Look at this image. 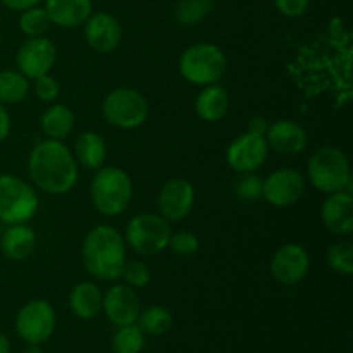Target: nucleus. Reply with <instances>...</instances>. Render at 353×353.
<instances>
[{
    "instance_id": "1",
    "label": "nucleus",
    "mask_w": 353,
    "mask_h": 353,
    "mask_svg": "<svg viewBox=\"0 0 353 353\" xmlns=\"http://www.w3.org/2000/svg\"><path fill=\"white\" fill-rule=\"evenodd\" d=\"M28 171L38 190L48 195H64L78 181V162L62 141H40L31 150Z\"/></svg>"
},
{
    "instance_id": "2",
    "label": "nucleus",
    "mask_w": 353,
    "mask_h": 353,
    "mask_svg": "<svg viewBox=\"0 0 353 353\" xmlns=\"http://www.w3.org/2000/svg\"><path fill=\"white\" fill-rule=\"evenodd\" d=\"M83 264L93 278L116 281L126 264V241L109 224H99L83 241Z\"/></svg>"
},
{
    "instance_id": "3",
    "label": "nucleus",
    "mask_w": 353,
    "mask_h": 353,
    "mask_svg": "<svg viewBox=\"0 0 353 353\" xmlns=\"http://www.w3.org/2000/svg\"><path fill=\"white\" fill-rule=\"evenodd\" d=\"M90 196L103 216H119L126 212L133 200V181L130 174L116 165H105L97 169L90 185Z\"/></svg>"
},
{
    "instance_id": "4",
    "label": "nucleus",
    "mask_w": 353,
    "mask_h": 353,
    "mask_svg": "<svg viewBox=\"0 0 353 353\" xmlns=\"http://www.w3.org/2000/svg\"><path fill=\"white\" fill-rule=\"evenodd\" d=\"M307 176L321 193H336L350 188V164L345 152L338 147H321L307 162Z\"/></svg>"
},
{
    "instance_id": "5",
    "label": "nucleus",
    "mask_w": 353,
    "mask_h": 353,
    "mask_svg": "<svg viewBox=\"0 0 353 353\" xmlns=\"http://www.w3.org/2000/svg\"><path fill=\"white\" fill-rule=\"evenodd\" d=\"M226 69V55L214 43H195L179 57V72L192 85L207 86L219 83Z\"/></svg>"
},
{
    "instance_id": "6",
    "label": "nucleus",
    "mask_w": 353,
    "mask_h": 353,
    "mask_svg": "<svg viewBox=\"0 0 353 353\" xmlns=\"http://www.w3.org/2000/svg\"><path fill=\"white\" fill-rule=\"evenodd\" d=\"M38 195L33 186L12 174H0V221L24 224L37 214Z\"/></svg>"
},
{
    "instance_id": "7",
    "label": "nucleus",
    "mask_w": 353,
    "mask_h": 353,
    "mask_svg": "<svg viewBox=\"0 0 353 353\" xmlns=\"http://www.w3.org/2000/svg\"><path fill=\"white\" fill-rule=\"evenodd\" d=\"M171 223L161 214H138L128 223L126 241L138 255H157L168 248Z\"/></svg>"
},
{
    "instance_id": "8",
    "label": "nucleus",
    "mask_w": 353,
    "mask_h": 353,
    "mask_svg": "<svg viewBox=\"0 0 353 353\" xmlns=\"http://www.w3.org/2000/svg\"><path fill=\"white\" fill-rule=\"evenodd\" d=\"M102 114L110 126L134 130L148 119V103L137 90L116 88L103 100Z\"/></svg>"
},
{
    "instance_id": "9",
    "label": "nucleus",
    "mask_w": 353,
    "mask_h": 353,
    "mask_svg": "<svg viewBox=\"0 0 353 353\" xmlns=\"http://www.w3.org/2000/svg\"><path fill=\"white\" fill-rule=\"evenodd\" d=\"M55 323V310L47 300H30L17 312L16 333L28 345H41L54 334Z\"/></svg>"
},
{
    "instance_id": "10",
    "label": "nucleus",
    "mask_w": 353,
    "mask_h": 353,
    "mask_svg": "<svg viewBox=\"0 0 353 353\" xmlns=\"http://www.w3.org/2000/svg\"><path fill=\"white\" fill-rule=\"evenodd\" d=\"M305 193V179L293 168H283L272 172L262 183V196L272 207L285 209L299 202Z\"/></svg>"
},
{
    "instance_id": "11",
    "label": "nucleus",
    "mask_w": 353,
    "mask_h": 353,
    "mask_svg": "<svg viewBox=\"0 0 353 353\" xmlns=\"http://www.w3.org/2000/svg\"><path fill=\"white\" fill-rule=\"evenodd\" d=\"M269 155V145L265 137L254 133H243L231 141L226 152L228 165L234 172H255L264 165Z\"/></svg>"
},
{
    "instance_id": "12",
    "label": "nucleus",
    "mask_w": 353,
    "mask_h": 353,
    "mask_svg": "<svg viewBox=\"0 0 353 353\" xmlns=\"http://www.w3.org/2000/svg\"><path fill=\"white\" fill-rule=\"evenodd\" d=\"M57 59V48L52 40L45 37L30 38L19 47L16 55L17 71L28 79H37L48 74Z\"/></svg>"
},
{
    "instance_id": "13",
    "label": "nucleus",
    "mask_w": 353,
    "mask_h": 353,
    "mask_svg": "<svg viewBox=\"0 0 353 353\" xmlns=\"http://www.w3.org/2000/svg\"><path fill=\"white\" fill-rule=\"evenodd\" d=\"M310 271V255L302 245L286 243L271 259V276L285 286H295Z\"/></svg>"
},
{
    "instance_id": "14",
    "label": "nucleus",
    "mask_w": 353,
    "mask_h": 353,
    "mask_svg": "<svg viewBox=\"0 0 353 353\" xmlns=\"http://www.w3.org/2000/svg\"><path fill=\"white\" fill-rule=\"evenodd\" d=\"M195 205V190L185 178H172L164 183L157 195L159 214L169 223H181Z\"/></svg>"
},
{
    "instance_id": "15",
    "label": "nucleus",
    "mask_w": 353,
    "mask_h": 353,
    "mask_svg": "<svg viewBox=\"0 0 353 353\" xmlns=\"http://www.w3.org/2000/svg\"><path fill=\"white\" fill-rule=\"evenodd\" d=\"M102 310L116 327L134 324L141 312L140 299L130 285H114L103 295Z\"/></svg>"
},
{
    "instance_id": "16",
    "label": "nucleus",
    "mask_w": 353,
    "mask_h": 353,
    "mask_svg": "<svg viewBox=\"0 0 353 353\" xmlns=\"http://www.w3.org/2000/svg\"><path fill=\"white\" fill-rule=\"evenodd\" d=\"M86 43L99 54H110L123 40V28L119 21L107 12H97L85 23Z\"/></svg>"
},
{
    "instance_id": "17",
    "label": "nucleus",
    "mask_w": 353,
    "mask_h": 353,
    "mask_svg": "<svg viewBox=\"0 0 353 353\" xmlns=\"http://www.w3.org/2000/svg\"><path fill=\"white\" fill-rule=\"evenodd\" d=\"M265 141L269 150H274L281 155L302 154L309 145V134L299 123L290 119H279L269 124L265 133Z\"/></svg>"
},
{
    "instance_id": "18",
    "label": "nucleus",
    "mask_w": 353,
    "mask_h": 353,
    "mask_svg": "<svg viewBox=\"0 0 353 353\" xmlns=\"http://www.w3.org/2000/svg\"><path fill=\"white\" fill-rule=\"evenodd\" d=\"M321 219L327 231L350 236L353 231V196L350 192L330 193L321 207Z\"/></svg>"
},
{
    "instance_id": "19",
    "label": "nucleus",
    "mask_w": 353,
    "mask_h": 353,
    "mask_svg": "<svg viewBox=\"0 0 353 353\" xmlns=\"http://www.w3.org/2000/svg\"><path fill=\"white\" fill-rule=\"evenodd\" d=\"M45 10L52 24L61 28H78L92 16V0H45Z\"/></svg>"
},
{
    "instance_id": "20",
    "label": "nucleus",
    "mask_w": 353,
    "mask_h": 353,
    "mask_svg": "<svg viewBox=\"0 0 353 353\" xmlns=\"http://www.w3.org/2000/svg\"><path fill=\"white\" fill-rule=\"evenodd\" d=\"M34 248H37V234L26 223L10 224L0 240V250L3 257L12 262L26 261L33 255Z\"/></svg>"
},
{
    "instance_id": "21",
    "label": "nucleus",
    "mask_w": 353,
    "mask_h": 353,
    "mask_svg": "<svg viewBox=\"0 0 353 353\" xmlns=\"http://www.w3.org/2000/svg\"><path fill=\"white\" fill-rule=\"evenodd\" d=\"M196 116L207 123H217L230 110V93L224 86L207 85L195 100Z\"/></svg>"
},
{
    "instance_id": "22",
    "label": "nucleus",
    "mask_w": 353,
    "mask_h": 353,
    "mask_svg": "<svg viewBox=\"0 0 353 353\" xmlns=\"http://www.w3.org/2000/svg\"><path fill=\"white\" fill-rule=\"evenodd\" d=\"M103 293L95 283L83 281L71 290L69 295V307L72 314L79 319H93L102 310Z\"/></svg>"
},
{
    "instance_id": "23",
    "label": "nucleus",
    "mask_w": 353,
    "mask_h": 353,
    "mask_svg": "<svg viewBox=\"0 0 353 353\" xmlns=\"http://www.w3.org/2000/svg\"><path fill=\"white\" fill-rule=\"evenodd\" d=\"M74 159L85 169L97 171L103 165L107 159V143L95 131H85L78 137L74 143Z\"/></svg>"
},
{
    "instance_id": "24",
    "label": "nucleus",
    "mask_w": 353,
    "mask_h": 353,
    "mask_svg": "<svg viewBox=\"0 0 353 353\" xmlns=\"http://www.w3.org/2000/svg\"><path fill=\"white\" fill-rule=\"evenodd\" d=\"M40 126L48 140L62 141L71 134L74 128V114L64 103H55L45 110L40 119Z\"/></svg>"
},
{
    "instance_id": "25",
    "label": "nucleus",
    "mask_w": 353,
    "mask_h": 353,
    "mask_svg": "<svg viewBox=\"0 0 353 353\" xmlns=\"http://www.w3.org/2000/svg\"><path fill=\"white\" fill-rule=\"evenodd\" d=\"M30 92V81L19 71H0V103H19Z\"/></svg>"
},
{
    "instance_id": "26",
    "label": "nucleus",
    "mask_w": 353,
    "mask_h": 353,
    "mask_svg": "<svg viewBox=\"0 0 353 353\" xmlns=\"http://www.w3.org/2000/svg\"><path fill=\"white\" fill-rule=\"evenodd\" d=\"M137 321L140 330L145 334H150V336H161V334L168 333L172 327V323H174L172 314L165 307L161 305H152L145 309L143 312H140Z\"/></svg>"
},
{
    "instance_id": "27",
    "label": "nucleus",
    "mask_w": 353,
    "mask_h": 353,
    "mask_svg": "<svg viewBox=\"0 0 353 353\" xmlns=\"http://www.w3.org/2000/svg\"><path fill=\"white\" fill-rule=\"evenodd\" d=\"M212 0H178L174 17L183 26H195L212 12Z\"/></svg>"
},
{
    "instance_id": "28",
    "label": "nucleus",
    "mask_w": 353,
    "mask_h": 353,
    "mask_svg": "<svg viewBox=\"0 0 353 353\" xmlns=\"http://www.w3.org/2000/svg\"><path fill=\"white\" fill-rule=\"evenodd\" d=\"M145 348V333L137 324L117 327L112 338L114 353H141Z\"/></svg>"
},
{
    "instance_id": "29",
    "label": "nucleus",
    "mask_w": 353,
    "mask_h": 353,
    "mask_svg": "<svg viewBox=\"0 0 353 353\" xmlns=\"http://www.w3.org/2000/svg\"><path fill=\"white\" fill-rule=\"evenodd\" d=\"M50 17H48L47 10L41 7H31L21 12L19 17V30L23 31L26 37L37 38L43 37L50 28Z\"/></svg>"
},
{
    "instance_id": "30",
    "label": "nucleus",
    "mask_w": 353,
    "mask_h": 353,
    "mask_svg": "<svg viewBox=\"0 0 353 353\" xmlns=\"http://www.w3.org/2000/svg\"><path fill=\"white\" fill-rule=\"evenodd\" d=\"M327 264L334 272L350 276L353 272V247L350 241H336L327 250Z\"/></svg>"
},
{
    "instance_id": "31",
    "label": "nucleus",
    "mask_w": 353,
    "mask_h": 353,
    "mask_svg": "<svg viewBox=\"0 0 353 353\" xmlns=\"http://www.w3.org/2000/svg\"><path fill=\"white\" fill-rule=\"evenodd\" d=\"M168 248L178 257H193V255L199 254L200 240L192 231H176V233H171Z\"/></svg>"
},
{
    "instance_id": "32",
    "label": "nucleus",
    "mask_w": 353,
    "mask_h": 353,
    "mask_svg": "<svg viewBox=\"0 0 353 353\" xmlns=\"http://www.w3.org/2000/svg\"><path fill=\"white\" fill-rule=\"evenodd\" d=\"M121 278H124L126 285H130L131 288H143L150 283L152 272L145 262L141 261H131L124 264L123 272H121Z\"/></svg>"
},
{
    "instance_id": "33",
    "label": "nucleus",
    "mask_w": 353,
    "mask_h": 353,
    "mask_svg": "<svg viewBox=\"0 0 353 353\" xmlns=\"http://www.w3.org/2000/svg\"><path fill=\"white\" fill-rule=\"evenodd\" d=\"M262 183L264 181L255 172H245L234 185V192H236L238 199L254 202L262 196Z\"/></svg>"
},
{
    "instance_id": "34",
    "label": "nucleus",
    "mask_w": 353,
    "mask_h": 353,
    "mask_svg": "<svg viewBox=\"0 0 353 353\" xmlns=\"http://www.w3.org/2000/svg\"><path fill=\"white\" fill-rule=\"evenodd\" d=\"M59 92H61V86L54 76L43 74L34 79V93L41 102H54L59 97Z\"/></svg>"
},
{
    "instance_id": "35",
    "label": "nucleus",
    "mask_w": 353,
    "mask_h": 353,
    "mask_svg": "<svg viewBox=\"0 0 353 353\" xmlns=\"http://www.w3.org/2000/svg\"><path fill=\"white\" fill-rule=\"evenodd\" d=\"M274 6L283 16L293 19V17H300L307 12L310 0H274Z\"/></svg>"
},
{
    "instance_id": "36",
    "label": "nucleus",
    "mask_w": 353,
    "mask_h": 353,
    "mask_svg": "<svg viewBox=\"0 0 353 353\" xmlns=\"http://www.w3.org/2000/svg\"><path fill=\"white\" fill-rule=\"evenodd\" d=\"M269 130V123L265 117L262 116H255L248 121V133H254V134H261V137H265Z\"/></svg>"
},
{
    "instance_id": "37",
    "label": "nucleus",
    "mask_w": 353,
    "mask_h": 353,
    "mask_svg": "<svg viewBox=\"0 0 353 353\" xmlns=\"http://www.w3.org/2000/svg\"><path fill=\"white\" fill-rule=\"evenodd\" d=\"M0 2H2L7 9L23 12V10L31 9V7H37L41 0H0Z\"/></svg>"
},
{
    "instance_id": "38",
    "label": "nucleus",
    "mask_w": 353,
    "mask_h": 353,
    "mask_svg": "<svg viewBox=\"0 0 353 353\" xmlns=\"http://www.w3.org/2000/svg\"><path fill=\"white\" fill-rule=\"evenodd\" d=\"M10 133V116L3 103H0V143L9 137Z\"/></svg>"
},
{
    "instance_id": "39",
    "label": "nucleus",
    "mask_w": 353,
    "mask_h": 353,
    "mask_svg": "<svg viewBox=\"0 0 353 353\" xmlns=\"http://www.w3.org/2000/svg\"><path fill=\"white\" fill-rule=\"evenodd\" d=\"M0 353H10V343L3 333H0Z\"/></svg>"
},
{
    "instance_id": "40",
    "label": "nucleus",
    "mask_w": 353,
    "mask_h": 353,
    "mask_svg": "<svg viewBox=\"0 0 353 353\" xmlns=\"http://www.w3.org/2000/svg\"><path fill=\"white\" fill-rule=\"evenodd\" d=\"M24 353H43V352H41L40 345H28V348L24 350Z\"/></svg>"
}]
</instances>
